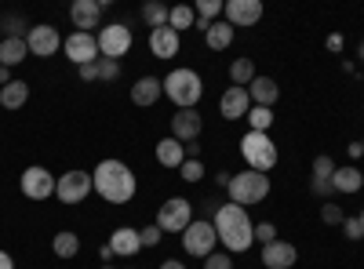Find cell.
I'll return each mask as SVG.
<instances>
[{"mask_svg":"<svg viewBox=\"0 0 364 269\" xmlns=\"http://www.w3.org/2000/svg\"><path fill=\"white\" fill-rule=\"evenodd\" d=\"M102 269H113V262H106V265H102Z\"/></svg>","mask_w":364,"mask_h":269,"instance_id":"52","label":"cell"},{"mask_svg":"<svg viewBox=\"0 0 364 269\" xmlns=\"http://www.w3.org/2000/svg\"><path fill=\"white\" fill-rule=\"evenodd\" d=\"M154 153H157L161 168H182V160H186V146H182L178 138H161L154 146Z\"/></svg>","mask_w":364,"mask_h":269,"instance_id":"22","label":"cell"},{"mask_svg":"<svg viewBox=\"0 0 364 269\" xmlns=\"http://www.w3.org/2000/svg\"><path fill=\"white\" fill-rule=\"evenodd\" d=\"M161 269H186V262H178V258H168V262H161Z\"/></svg>","mask_w":364,"mask_h":269,"instance_id":"49","label":"cell"},{"mask_svg":"<svg viewBox=\"0 0 364 269\" xmlns=\"http://www.w3.org/2000/svg\"><path fill=\"white\" fill-rule=\"evenodd\" d=\"M211 226H215V236L226 244V251L245 255L255 244V222L248 219V207L240 204H219L211 215Z\"/></svg>","mask_w":364,"mask_h":269,"instance_id":"1","label":"cell"},{"mask_svg":"<svg viewBox=\"0 0 364 269\" xmlns=\"http://www.w3.org/2000/svg\"><path fill=\"white\" fill-rule=\"evenodd\" d=\"M164 95L178 106V109H193L204 95V84L193 70H171L164 77Z\"/></svg>","mask_w":364,"mask_h":269,"instance_id":"4","label":"cell"},{"mask_svg":"<svg viewBox=\"0 0 364 269\" xmlns=\"http://www.w3.org/2000/svg\"><path fill=\"white\" fill-rule=\"evenodd\" d=\"M26 48H29V55H37V58H51L58 48H63V37H58V29H55V26L41 22V26H29Z\"/></svg>","mask_w":364,"mask_h":269,"instance_id":"11","label":"cell"},{"mask_svg":"<svg viewBox=\"0 0 364 269\" xmlns=\"http://www.w3.org/2000/svg\"><path fill=\"white\" fill-rule=\"evenodd\" d=\"M80 80H99V73H95V62H91V66H80Z\"/></svg>","mask_w":364,"mask_h":269,"instance_id":"44","label":"cell"},{"mask_svg":"<svg viewBox=\"0 0 364 269\" xmlns=\"http://www.w3.org/2000/svg\"><path fill=\"white\" fill-rule=\"evenodd\" d=\"M99 258H102V262H113L117 255H113V248H109V244H102V248H99Z\"/></svg>","mask_w":364,"mask_h":269,"instance_id":"47","label":"cell"},{"mask_svg":"<svg viewBox=\"0 0 364 269\" xmlns=\"http://www.w3.org/2000/svg\"><path fill=\"white\" fill-rule=\"evenodd\" d=\"M18 186H22V193H26L29 200H48V197H55L58 178H55L48 168H26Z\"/></svg>","mask_w":364,"mask_h":269,"instance_id":"12","label":"cell"},{"mask_svg":"<svg viewBox=\"0 0 364 269\" xmlns=\"http://www.w3.org/2000/svg\"><path fill=\"white\" fill-rule=\"evenodd\" d=\"M182 178H186V182H200V178H204V164L200 160H182Z\"/></svg>","mask_w":364,"mask_h":269,"instance_id":"38","label":"cell"},{"mask_svg":"<svg viewBox=\"0 0 364 269\" xmlns=\"http://www.w3.org/2000/svg\"><path fill=\"white\" fill-rule=\"evenodd\" d=\"M295 258H299V251H295V244H288V241H273V244L262 248V265H266V269H291Z\"/></svg>","mask_w":364,"mask_h":269,"instance_id":"18","label":"cell"},{"mask_svg":"<svg viewBox=\"0 0 364 269\" xmlns=\"http://www.w3.org/2000/svg\"><path fill=\"white\" fill-rule=\"evenodd\" d=\"M91 190H95V182H91L87 171H66L58 175V186H55V197L63 204H80L91 197Z\"/></svg>","mask_w":364,"mask_h":269,"instance_id":"9","label":"cell"},{"mask_svg":"<svg viewBox=\"0 0 364 269\" xmlns=\"http://www.w3.org/2000/svg\"><path fill=\"white\" fill-rule=\"evenodd\" d=\"M51 251H55L58 258H73V255L80 251V236H77V233H70V229L55 233V241H51Z\"/></svg>","mask_w":364,"mask_h":269,"instance_id":"28","label":"cell"},{"mask_svg":"<svg viewBox=\"0 0 364 269\" xmlns=\"http://www.w3.org/2000/svg\"><path fill=\"white\" fill-rule=\"evenodd\" d=\"M310 190L317 197H324V200H328V193H336V190H331V178H310Z\"/></svg>","mask_w":364,"mask_h":269,"instance_id":"42","label":"cell"},{"mask_svg":"<svg viewBox=\"0 0 364 269\" xmlns=\"http://www.w3.org/2000/svg\"><path fill=\"white\" fill-rule=\"evenodd\" d=\"M0 269H15V258L8 251H0Z\"/></svg>","mask_w":364,"mask_h":269,"instance_id":"48","label":"cell"},{"mask_svg":"<svg viewBox=\"0 0 364 269\" xmlns=\"http://www.w3.org/2000/svg\"><path fill=\"white\" fill-rule=\"evenodd\" d=\"M245 121L252 124V131H266L269 135V124H273V109H262V106H252Z\"/></svg>","mask_w":364,"mask_h":269,"instance_id":"31","label":"cell"},{"mask_svg":"<svg viewBox=\"0 0 364 269\" xmlns=\"http://www.w3.org/2000/svg\"><path fill=\"white\" fill-rule=\"evenodd\" d=\"M255 77H259V73H255L252 58H233V62H230V80H233V87H248Z\"/></svg>","mask_w":364,"mask_h":269,"instance_id":"27","label":"cell"},{"mask_svg":"<svg viewBox=\"0 0 364 269\" xmlns=\"http://www.w3.org/2000/svg\"><path fill=\"white\" fill-rule=\"evenodd\" d=\"M193 222V204L190 200H182V197H171L161 204V212H157V226L164 233H182Z\"/></svg>","mask_w":364,"mask_h":269,"instance_id":"8","label":"cell"},{"mask_svg":"<svg viewBox=\"0 0 364 269\" xmlns=\"http://www.w3.org/2000/svg\"><path fill=\"white\" fill-rule=\"evenodd\" d=\"M360 186H364L360 168H336V175H331V190L336 193H357Z\"/></svg>","mask_w":364,"mask_h":269,"instance_id":"24","label":"cell"},{"mask_svg":"<svg viewBox=\"0 0 364 269\" xmlns=\"http://www.w3.org/2000/svg\"><path fill=\"white\" fill-rule=\"evenodd\" d=\"M331 175H336V160H331L328 153L314 157V178H331Z\"/></svg>","mask_w":364,"mask_h":269,"instance_id":"36","label":"cell"},{"mask_svg":"<svg viewBox=\"0 0 364 269\" xmlns=\"http://www.w3.org/2000/svg\"><path fill=\"white\" fill-rule=\"evenodd\" d=\"M255 241L266 248V244H273V241H277V226H273V222H259L255 226Z\"/></svg>","mask_w":364,"mask_h":269,"instance_id":"39","label":"cell"},{"mask_svg":"<svg viewBox=\"0 0 364 269\" xmlns=\"http://www.w3.org/2000/svg\"><path fill=\"white\" fill-rule=\"evenodd\" d=\"M215 226H211V219H193L186 229H182V248H186V255L193 258H208L211 251H215Z\"/></svg>","mask_w":364,"mask_h":269,"instance_id":"6","label":"cell"},{"mask_svg":"<svg viewBox=\"0 0 364 269\" xmlns=\"http://www.w3.org/2000/svg\"><path fill=\"white\" fill-rule=\"evenodd\" d=\"M343 44H346V40H343L339 33H331V37H328V51H343Z\"/></svg>","mask_w":364,"mask_h":269,"instance_id":"43","label":"cell"},{"mask_svg":"<svg viewBox=\"0 0 364 269\" xmlns=\"http://www.w3.org/2000/svg\"><path fill=\"white\" fill-rule=\"evenodd\" d=\"M346 153L357 160V157H364V146H360V142H350V146H346Z\"/></svg>","mask_w":364,"mask_h":269,"instance_id":"45","label":"cell"},{"mask_svg":"<svg viewBox=\"0 0 364 269\" xmlns=\"http://www.w3.org/2000/svg\"><path fill=\"white\" fill-rule=\"evenodd\" d=\"M95 73H99V80H117L120 77V62H113V58H99Z\"/></svg>","mask_w":364,"mask_h":269,"instance_id":"35","label":"cell"},{"mask_svg":"<svg viewBox=\"0 0 364 269\" xmlns=\"http://www.w3.org/2000/svg\"><path fill=\"white\" fill-rule=\"evenodd\" d=\"M343 233H346V241H360V236H364V222L346 215V222H343Z\"/></svg>","mask_w":364,"mask_h":269,"instance_id":"41","label":"cell"},{"mask_svg":"<svg viewBox=\"0 0 364 269\" xmlns=\"http://www.w3.org/2000/svg\"><path fill=\"white\" fill-rule=\"evenodd\" d=\"M360 146H364V138H360Z\"/></svg>","mask_w":364,"mask_h":269,"instance_id":"54","label":"cell"},{"mask_svg":"<svg viewBox=\"0 0 364 269\" xmlns=\"http://www.w3.org/2000/svg\"><path fill=\"white\" fill-rule=\"evenodd\" d=\"M233 33H237V29H233L230 22H211L208 33H204V40H208L211 51H226V48L233 44Z\"/></svg>","mask_w":364,"mask_h":269,"instance_id":"26","label":"cell"},{"mask_svg":"<svg viewBox=\"0 0 364 269\" xmlns=\"http://www.w3.org/2000/svg\"><path fill=\"white\" fill-rule=\"evenodd\" d=\"M219 109L226 121H245L248 109H252V99H248V87H226L223 99H219Z\"/></svg>","mask_w":364,"mask_h":269,"instance_id":"15","label":"cell"},{"mask_svg":"<svg viewBox=\"0 0 364 269\" xmlns=\"http://www.w3.org/2000/svg\"><path fill=\"white\" fill-rule=\"evenodd\" d=\"M357 55H360V58H364V40H360V44H357Z\"/></svg>","mask_w":364,"mask_h":269,"instance_id":"51","label":"cell"},{"mask_svg":"<svg viewBox=\"0 0 364 269\" xmlns=\"http://www.w3.org/2000/svg\"><path fill=\"white\" fill-rule=\"evenodd\" d=\"M4 37H26L29 33V26H26V18L22 15H4Z\"/></svg>","mask_w":364,"mask_h":269,"instance_id":"33","label":"cell"},{"mask_svg":"<svg viewBox=\"0 0 364 269\" xmlns=\"http://www.w3.org/2000/svg\"><path fill=\"white\" fill-rule=\"evenodd\" d=\"M223 8L226 4H219V0H197V18H204V22H211V18H215V15H223Z\"/></svg>","mask_w":364,"mask_h":269,"instance_id":"34","label":"cell"},{"mask_svg":"<svg viewBox=\"0 0 364 269\" xmlns=\"http://www.w3.org/2000/svg\"><path fill=\"white\" fill-rule=\"evenodd\" d=\"M66 58H70V62L80 70V66H91V62H99V37L95 33H70L66 37Z\"/></svg>","mask_w":364,"mask_h":269,"instance_id":"10","label":"cell"},{"mask_svg":"<svg viewBox=\"0 0 364 269\" xmlns=\"http://www.w3.org/2000/svg\"><path fill=\"white\" fill-rule=\"evenodd\" d=\"M240 153H245L248 168L252 171H273L277 168V146H273V138L266 131H248L245 142H240Z\"/></svg>","mask_w":364,"mask_h":269,"instance_id":"5","label":"cell"},{"mask_svg":"<svg viewBox=\"0 0 364 269\" xmlns=\"http://www.w3.org/2000/svg\"><path fill=\"white\" fill-rule=\"evenodd\" d=\"M248 99H252V106L273 109V102L281 99V87H277V80H273V77H255L248 84Z\"/></svg>","mask_w":364,"mask_h":269,"instance_id":"19","label":"cell"},{"mask_svg":"<svg viewBox=\"0 0 364 269\" xmlns=\"http://www.w3.org/2000/svg\"><path fill=\"white\" fill-rule=\"evenodd\" d=\"M161 236H164V229L154 222V226H146V229H139V241H142V248H157L161 244Z\"/></svg>","mask_w":364,"mask_h":269,"instance_id":"37","label":"cell"},{"mask_svg":"<svg viewBox=\"0 0 364 269\" xmlns=\"http://www.w3.org/2000/svg\"><path fill=\"white\" fill-rule=\"evenodd\" d=\"M223 11H226V22L233 29L237 26H255L262 18V4H259V0H230Z\"/></svg>","mask_w":364,"mask_h":269,"instance_id":"16","label":"cell"},{"mask_svg":"<svg viewBox=\"0 0 364 269\" xmlns=\"http://www.w3.org/2000/svg\"><path fill=\"white\" fill-rule=\"evenodd\" d=\"M178 48H182V37L175 33L171 26L149 29V51H154V58H175Z\"/></svg>","mask_w":364,"mask_h":269,"instance_id":"17","label":"cell"},{"mask_svg":"<svg viewBox=\"0 0 364 269\" xmlns=\"http://www.w3.org/2000/svg\"><path fill=\"white\" fill-rule=\"evenodd\" d=\"M360 222H364V212H360Z\"/></svg>","mask_w":364,"mask_h":269,"instance_id":"53","label":"cell"},{"mask_svg":"<svg viewBox=\"0 0 364 269\" xmlns=\"http://www.w3.org/2000/svg\"><path fill=\"white\" fill-rule=\"evenodd\" d=\"M29 102V84L26 80H11L8 87H0V106L4 109H22Z\"/></svg>","mask_w":364,"mask_h":269,"instance_id":"25","label":"cell"},{"mask_svg":"<svg viewBox=\"0 0 364 269\" xmlns=\"http://www.w3.org/2000/svg\"><path fill=\"white\" fill-rule=\"evenodd\" d=\"M321 222H324V226H343V222H346V212H343L339 204L324 200V204H321Z\"/></svg>","mask_w":364,"mask_h":269,"instance_id":"32","label":"cell"},{"mask_svg":"<svg viewBox=\"0 0 364 269\" xmlns=\"http://www.w3.org/2000/svg\"><path fill=\"white\" fill-rule=\"evenodd\" d=\"M168 4H157V0H149V4H142V22L149 26V29H161V26H168Z\"/></svg>","mask_w":364,"mask_h":269,"instance_id":"29","label":"cell"},{"mask_svg":"<svg viewBox=\"0 0 364 269\" xmlns=\"http://www.w3.org/2000/svg\"><path fill=\"white\" fill-rule=\"evenodd\" d=\"M197 22V11L193 8H186V4H178V8H171L168 11V26L175 29V33H178V29H190Z\"/></svg>","mask_w":364,"mask_h":269,"instance_id":"30","label":"cell"},{"mask_svg":"<svg viewBox=\"0 0 364 269\" xmlns=\"http://www.w3.org/2000/svg\"><path fill=\"white\" fill-rule=\"evenodd\" d=\"M8 84H11V70L0 66V87H8Z\"/></svg>","mask_w":364,"mask_h":269,"instance_id":"50","label":"cell"},{"mask_svg":"<svg viewBox=\"0 0 364 269\" xmlns=\"http://www.w3.org/2000/svg\"><path fill=\"white\" fill-rule=\"evenodd\" d=\"M91 182H95V193L106 200V204H128L139 190L135 182V171L124 164V160H102L91 175Z\"/></svg>","mask_w":364,"mask_h":269,"instance_id":"2","label":"cell"},{"mask_svg":"<svg viewBox=\"0 0 364 269\" xmlns=\"http://www.w3.org/2000/svg\"><path fill=\"white\" fill-rule=\"evenodd\" d=\"M204 269H233V258L230 255H219V251H211L204 258Z\"/></svg>","mask_w":364,"mask_h":269,"instance_id":"40","label":"cell"},{"mask_svg":"<svg viewBox=\"0 0 364 269\" xmlns=\"http://www.w3.org/2000/svg\"><path fill=\"white\" fill-rule=\"evenodd\" d=\"M161 95H164V80H157V77H139L135 87H132V102L135 106H154Z\"/></svg>","mask_w":364,"mask_h":269,"instance_id":"21","label":"cell"},{"mask_svg":"<svg viewBox=\"0 0 364 269\" xmlns=\"http://www.w3.org/2000/svg\"><path fill=\"white\" fill-rule=\"evenodd\" d=\"M70 18L77 26V33H91V29H99V22H102L99 0H73V4H70Z\"/></svg>","mask_w":364,"mask_h":269,"instance_id":"14","label":"cell"},{"mask_svg":"<svg viewBox=\"0 0 364 269\" xmlns=\"http://www.w3.org/2000/svg\"><path fill=\"white\" fill-rule=\"evenodd\" d=\"M230 204H240V207H252V204H262L269 197V175L262 171H240L230 178Z\"/></svg>","mask_w":364,"mask_h":269,"instance_id":"3","label":"cell"},{"mask_svg":"<svg viewBox=\"0 0 364 269\" xmlns=\"http://www.w3.org/2000/svg\"><path fill=\"white\" fill-rule=\"evenodd\" d=\"M230 178H233L230 171H219V175H215V186H223V190H230Z\"/></svg>","mask_w":364,"mask_h":269,"instance_id":"46","label":"cell"},{"mask_svg":"<svg viewBox=\"0 0 364 269\" xmlns=\"http://www.w3.org/2000/svg\"><path fill=\"white\" fill-rule=\"evenodd\" d=\"M26 55H29V48H26V37H4L0 40V66H18V62H26Z\"/></svg>","mask_w":364,"mask_h":269,"instance_id":"23","label":"cell"},{"mask_svg":"<svg viewBox=\"0 0 364 269\" xmlns=\"http://www.w3.org/2000/svg\"><path fill=\"white\" fill-rule=\"evenodd\" d=\"M132 29L124 22H113V26H102V33H99V55L102 58H113V62H120L128 51H132Z\"/></svg>","mask_w":364,"mask_h":269,"instance_id":"7","label":"cell"},{"mask_svg":"<svg viewBox=\"0 0 364 269\" xmlns=\"http://www.w3.org/2000/svg\"><path fill=\"white\" fill-rule=\"evenodd\" d=\"M106 244H109V248H113V255H120V258H132L135 251H142L139 229H132V226H120V229H113Z\"/></svg>","mask_w":364,"mask_h":269,"instance_id":"20","label":"cell"},{"mask_svg":"<svg viewBox=\"0 0 364 269\" xmlns=\"http://www.w3.org/2000/svg\"><path fill=\"white\" fill-rule=\"evenodd\" d=\"M200 131H204V121H200L197 109H178V113L171 116V138H178L182 146H186V142H197Z\"/></svg>","mask_w":364,"mask_h":269,"instance_id":"13","label":"cell"}]
</instances>
